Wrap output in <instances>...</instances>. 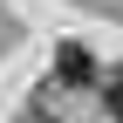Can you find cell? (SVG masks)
I'll use <instances>...</instances> for the list:
<instances>
[{
  "label": "cell",
  "instance_id": "cell-1",
  "mask_svg": "<svg viewBox=\"0 0 123 123\" xmlns=\"http://www.w3.org/2000/svg\"><path fill=\"white\" fill-rule=\"evenodd\" d=\"M55 75H62L68 89H82V82H96V55H89L82 41H62V48H55Z\"/></svg>",
  "mask_w": 123,
  "mask_h": 123
},
{
  "label": "cell",
  "instance_id": "cell-2",
  "mask_svg": "<svg viewBox=\"0 0 123 123\" xmlns=\"http://www.w3.org/2000/svg\"><path fill=\"white\" fill-rule=\"evenodd\" d=\"M103 96H110V116H116V123H123V68H116V75H110V82H103Z\"/></svg>",
  "mask_w": 123,
  "mask_h": 123
}]
</instances>
